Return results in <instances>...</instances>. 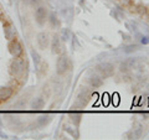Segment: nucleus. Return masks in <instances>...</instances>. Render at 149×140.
<instances>
[{
  "instance_id": "obj_8",
  "label": "nucleus",
  "mask_w": 149,
  "mask_h": 140,
  "mask_svg": "<svg viewBox=\"0 0 149 140\" xmlns=\"http://www.w3.org/2000/svg\"><path fill=\"white\" fill-rule=\"evenodd\" d=\"M36 39H37V45H39V47L41 50H45L50 44L49 35L46 34V32H40V34H37Z\"/></svg>"
},
{
  "instance_id": "obj_7",
  "label": "nucleus",
  "mask_w": 149,
  "mask_h": 140,
  "mask_svg": "<svg viewBox=\"0 0 149 140\" xmlns=\"http://www.w3.org/2000/svg\"><path fill=\"white\" fill-rule=\"evenodd\" d=\"M91 99V92L88 91V89H85V91H82L80 94H78L77 97V105H80V107H85L88 102H90Z\"/></svg>"
},
{
  "instance_id": "obj_22",
  "label": "nucleus",
  "mask_w": 149,
  "mask_h": 140,
  "mask_svg": "<svg viewBox=\"0 0 149 140\" xmlns=\"http://www.w3.org/2000/svg\"><path fill=\"white\" fill-rule=\"evenodd\" d=\"M137 50H138V46H137V45H130V46H128V47L125 49L124 51H125L127 53H129V52H133V51H137Z\"/></svg>"
},
{
  "instance_id": "obj_13",
  "label": "nucleus",
  "mask_w": 149,
  "mask_h": 140,
  "mask_svg": "<svg viewBox=\"0 0 149 140\" xmlns=\"http://www.w3.org/2000/svg\"><path fill=\"white\" fill-rule=\"evenodd\" d=\"M31 57H32V61H34V64H35V67H36V71L39 72L40 71V68L41 66H42V60H41V56L36 52L35 50H32L31 51Z\"/></svg>"
},
{
  "instance_id": "obj_18",
  "label": "nucleus",
  "mask_w": 149,
  "mask_h": 140,
  "mask_svg": "<svg viewBox=\"0 0 149 140\" xmlns=\"http://www.w3.org/2000/svg\"><path fill=\"white\" fill-rule=\"evenodd\" d=\"M118 3L124 8H130L133 6V0H118Z\"/></svg>"
},
{
  "instance_id": "obj_6",
  "label": "nucleus",
  "mask_w": 149,
  "mask_h": 140,
  "mask_svg": "<svg viewBox=\"0 0 149 140\" xmlns=\"http://www.w3.org/2000/svg\"><path fill=\"white\" fill-rule=\"evenodd\" d=\"M35 17H36L37 24L42 25L45 22V20L47 19V9L44 8V6H39L35 11Z\"/></svg>"
},
{
  "instance_id": "obj_24",
  "label": "nucleus",
  "mask_w": 149,
  "mask_h": 140,
  "mask_svg": "<svg viewBox=\"0 0 149 140\" xmlns=\"http://www.w3.org/2000/svg\"><path fill=\"white\" fill-rule=\"evenodd\" d=\"M0 20H4V15H3V11H1V9H0Z\"/></svg>"
},
{
  "instance_id": "obj_25",
  "label": "nucleus",
  "mask_w": 149,
  "mask_h": 140,
  "mask_svg": "<svg viewBox=\"0 0 149 140\" xmlns=\"http://www.w3.org/2000/svg\"><path fill=\"white\" fill-rule=\"evenodd\" d=\"M30 1H31V3H34V4H36V3H39L40 0H30Z\"/></svg>"
},
{
  "instance_id": "obj_3",
  "label": "nucleus",
  "mask_w": 149,
  "mask_h": 140,
  "mask_svg": "<svg viewBox=\"0 0 149 140\" xmlns=\"http://www.w3.org/2000/svg\"><path fill=\"white\" fill-rule=\"evenodd\" d=\"M70 67H71V63H70V60L66 55H61L60 57L57 58V62H56V72L60 76L66 73Z\"/></svg>"
},
{
  "instance_id": "obj_20",
  "label": "nucleus",
  "mask_w": 149,
  "mask_h": 140,
  "mask_svg": "<svg viewBox=\"0 0 149 140\" xmlns=\"http://www.w3.org/2000/svg\"><path fill=\"white\" fill-rule=\"evenodd\" d=\"M136 10H137V11H138L139 14H141V15H144V14H147V12H148L147 8L144 6V5H138V6H137V9H136Z\"/></svg>"
},
{
  "instance_id": "obj_5",
  "label": "nucleus",
  "mask_w": 149,
  "mask_h": 140,
  "mask_svg": "<svg viewBox=\"0 0 149 140\" xmlns=\"http://www.w3.org/2000/svg\"><path fill=\"white\" fill-rule=\"evenodd\" d=\"M51 51H52V53H56V55L62 52V41L58 35H55L52 37V41H51Z\"/></svg>"
},
{
  "instance_id": "obj_14",
  "label": "nucleus",
  "mask_w": 149,
  "mask_h": 140,
  "mask_svg": "<svg viewBox=\"0 0 149 140\" xmlns=\"http://www.w3.org/2000/svg\"><path fill=\"white\" fill-rule=\"evenodd\" d=\"M45 107V99L41 97H37L35 98L34 100L31 102V108L34 110H39V109H42Z\"/></svg>"
},
{
  "instance_id": "obj_2",
  "label": "nucleus",
  "mask_w": 149,
  "mask_h": 140,
  "mask_svg": "<svg viewBox=\"0 0 149 140\" xmlns=\"http://www.w3.org/2000/svg\"><path fill=\"white\" fill-rule=\"evenodd\" d=\"M96 68L102 78H109L114 74V66L109 62H102L100 64H97Z\"/></svg>"
},
{
  "instance_id": "obj_17",
  "label": "nucleus",
  "mask_w": 149,
  "mask_h": 140,
  "mask_svg": "<svg viewBox=\"0 0 149 140\" xmlns=\"http://www.w3.org/2000/svg\"><path fill=\"white\" fill-rule=\"evenodd\" d=\"M50 22H51L52 26H56V27L60 26V21H58V19L55 14H50Z\"/></svg>"
},
{
  "instance_id": "obj_1",
  "label": "nucleus",
  "mask_w": 149,
  "mask_h": 140,
  "mask_svg": "<svg viewBox=\"0 0 149 140\" xmlns=\"http://www.w3.org/2000/svg\"><path fill=\"white\" fill-rule=\"evenodd\" d=\"M24 68H25L24 61L20 60V57L14 58L10 62V66H9V72H10V74L14 77H20L21 74L24 73Z\"/></svg>"
},
{
  "instance_id": "obj_16",
  "label": "nucleus",
  "mask_w": 149,
  "mask_h": 140,
  "mask_svg": "<svg viewBox=\"0 0 149 140\" xmlns=\"http://www.w3.org/2000/svg\"><path fill=\"white\" fill-rule=\"evenodd\" d=\"M70 118H71L72 123L76 125V127H78V124H80V122H81V118H82V114L81 113H77V112H74V113L70 114Z\"/></svg>"
},
{
  "instance_id": "obj_19",
  "label": "nucleus",
  "mask_w": 149,
  "mask_h": 140,
  "mask_svg": "<svg viewBox=\"0 0 149 140\" xmlns=\"http://www.w3.org/2000/svg\"><path fill=\"white\" fill-rule=\"evenodd\" d=\"M63 130L65 132H67V133H70L72 135V137H74V138H78V134L74 132L73 129H71V127H68V125H63Z\"/></svg>"
},
{
  "instance_id": "obj_23",
  "label": "nucleus",
  "mask_w": 149,
  "mask_h": 140,
  "mask_svg": "<svg viewBox=\"0 0 149 140\" xmlns=\"http://www.w3.org/2000/svg\"><path fill=\"white\" fill-rule=\"evenodd\" d=\"M142 42H143V44H148V42H149V40H148V37H143V40H142Z\"/></svg>"
},
{
  "instance_id": "obj_10",
  "label": "nucleus",
  "mask_w": 149,
  "mask_h": 140,
  "mask_svg": "<svg viewBox=\"0 0 149 140\" xmlns=\"http://www.w3.org/2000/svg\"><path fill=\"white\" fill-rule=\"evenodd\" d=\"M4 35H5V39L8 41H11L16 37V31L10 22H6V24L4 25Z\"/></svg>"
},
{
  "instance_id": "obj_12",
  "label": "nucleus",
  "mask_w": 149,
  "mask_h": 140,
  "mask_svg": "<svg viewBox=\"0 0 149 140\" xmlns=\"http://www.w3.org/2000/svg\"><path fill=\"white\" fill-rule=\"evenodd\" d=\"M13 93H14V91H13V88H10V87L0 88V102H5L8 99H10Z\"/></svg>"
},
{
  "instance_id": "obj_15",
  "label": "nucleus",
  "mask_w": 149,
  "mask_h": 140,
  "mask_svg": "<svg viewBox=\"0 0 149 140\" xmlns=\"http://www.w3.org/2000/svg\"><path fill=\"white\" fill-rule=\"evenodd\" d=\"M37 125L39 127H45V125H47L50 122H51V116L49 114H45V115H41L37 118Z\"/></svg>"
},
{
  "instance_id": "obj_11",
  "label": "nucleus",
  "mask_w": 149,
  "mask_h": 140,
  "mask_svg": "<svg viewBox=\"0 0 149 140\" xmlns=\"http://www.w3.org/2000/svg\"><path fill=\"white\" fill-rule=\"evenodd\" d=\"M88 82H90V85L95 88H98L103 85V79H102V77L98 76L97 73H91L90 77H88Z\"/></svg>"
},
{
  "instance_id": "obj_9",
  "label": "nucleus",
  "mask_w": 149,
  "mask_h": 140,
  "mask_svg": "<svg viewBox=\"0 0 149 140\" xmlns=\"http://www.w3.org/2000/svg\"><path fill=\"white\" fill-rule=\"evenodd\" d=\"M138 66V60L137 58H128L127 61H124L122 64H120V69L122 72H128L132 71Z\"/></svg>"
},
{
  "instance_id": "obj_21",
  "label": "nucleus",
  "mask_w": 149,
  "mask_h": 140,
  "mask_svg": "<svg viewBox=\"0 0 149 140\" xmlns=\"http://www.w3.org/2000/svg\"><path fill=\"white\" fill-rule=\"evenodd\" d=\"M68 37H70V31H68L67 29L62 30V34H61V40H63V41H67V40H68Z\"/></svg>"
},
{
  "instance_id": "obj_4",
  "label": "nucleus",
  "mask_w": 149,
  "mask_h": 140,
  "mask_svg": "<svg viewBox=\"0 0 149 140\" xmlns=\"http://www.w3.org/2000/svg\"><path fill=\"white\" fill-rule=\"evenodd\" d=\"M9 52H10L15 58H19L21 57L22 53H24V49H22V45L20 44V41L16 40V37L11 41H9Z\"/></svg>"
}]
</instances>
